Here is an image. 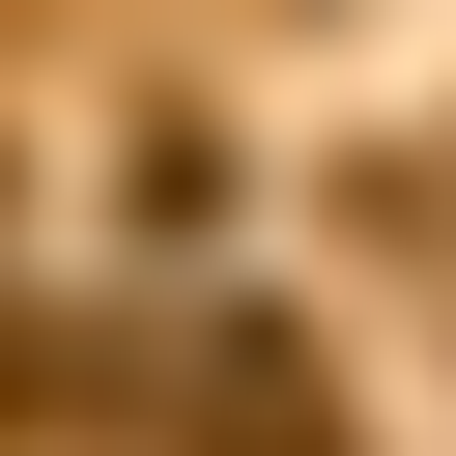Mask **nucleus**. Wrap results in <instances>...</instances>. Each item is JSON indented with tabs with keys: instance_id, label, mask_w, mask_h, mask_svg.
Segmentation results:
<instances>
[{
	"instance_id": "nucleus-1",
	"label": "nucleus",
	"mask_w": 456,
	"mask_h": 456,
	"mask_svg": "<svg viewBox=\"0 0 456 456\" xmlns=\"http://www.w3.org/2000/svg\"><path fill=\"white\" fill-rule=\"evenodd\" d=\"M171 428H200V456H342V370H314L285 314H200V342H171Z\"/></svg>"
},
{
	"instance_id": "nucleus-2",
	"label": "nucleus",
	"mask_w": 456,
	"mask_h": 456,
	"mask_svg": "<svg viewBox=\"0 0 456 456\" xmlns=\"http://www.w3.org/2000/svg\"><path fill=\"white\" fill-rule=\"evenodd\" d=\"M57 399H86V342H57V314H0V428H57Z\"/></svg>"
}]
</instances>
